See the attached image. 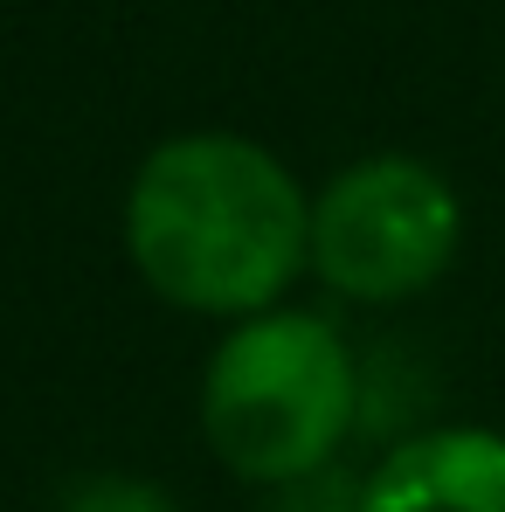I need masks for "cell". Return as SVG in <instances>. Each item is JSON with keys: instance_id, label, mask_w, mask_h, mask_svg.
Segmentation results:
<instances>
[{"instance_id": "obj_1", "label": "cell", "mask_w": 505, "mask_h": 512, "mask_svg": "<svg viewBox=\"0 0 505 512\" xmlns=\"http://www.w3.org/2000/svg\"><path fill=\"white\" fill-rule=\"evenodd\" d=\"M125 250L167 305L250 319L312 263V201L270 146L180 132L160 139L125 187Z\"/></svg>"}, {"instance_id": "obj_2", "label": "cell", "mask_w": 505, "mask_h": 512, "mask_svg": "<svg viewBox=\"0 0 505 512\" xmlns=\"http://www.w3.org/2000/svg\"><path fill=\"white\" fill-rule=\"evenodd\" d=\"M360 374L319 312L263 305L208 353L201 429L215 457L250 485H298L333 464L353 429Z\"/></svg>"}, {"instance_id": "obj_3", "label": "cell", "mask_w": 505, "mask_h": 512, "mask_svg": "<svg viewBox=\"0 0 505 512\" xmlns=\"http://www.w3.org/2000/svg\"><path fill=\"white\" fill-rule=\"evenodd\" d=\"M464 243V201L416 153H367L312 201V270L339 298L402 305L429 291Z\"/></svg>"}, {"instance_id": "obj_4", "label": "cell", "mask_w": 505, "mask_h": 512, "mask_svg": "<svg viewBox=\"0 0 505 512\" xmlns=\"http://www.w3.org/2000/svg\"><path fill=\"white\" fill-rule=\"evenodd\" d=\"M353 512H505V436L499 429L409 436L353 492Z\"/></svg>"}, {"instance_id": "obj_5", "label": "cell", "mask_w": 505, "mask_h": 512, "mask_svg": "<svg viewBox=\"0 0 505 512\" xmlns=\"http://www.w3.org/2000/svg\"><path fill=\"white\" fill-rule=\"evenodd\" d=\"M63 512H180V506H173L160 485H146V478L104 471V478H84V485L63 499Z\"/></svg>"}]
</instances>
